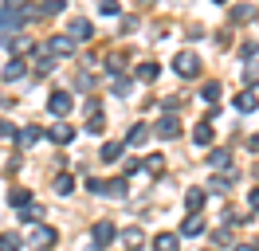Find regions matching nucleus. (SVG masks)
<instances>
[{"instance_id":"obj_34","label":"nucleus","mask_w":259,"mask_h":251,"mask_svg":"<svg viewBox=\"0 0 259 251\" xmlns=\"http://www.w3.org/2000/svg\"><path fill=\"white\" fill-rule=\"evenodd\" d=\"M247 204H251V208L259 212V188H251V192H247Z\"/></svg>"},{"instance_id":"obj_24","label":"nucleus","mask_w":259,"mask_h":251,"mask_svg":"<svg viewBox=\"0 0 259 251\" xmlns=\"http://www.w3.org/2000/svg\"><path fill=\"white\" fill-rule=\"evenodd\" d=\"M39 138H44V130H39V126H28V130L20 134V141H24V145H35Z\"/></svg>"},{"instance_id":"obj_28","label":"nucleus","mask_w":259,"mask_h":251,"mask_svg":"<svg viewBox=\"0 0 259 251\" xmlns=\"http://www.w3.org/2000/svg\"><path fill=\"white\" fill-rule=\"evenodd\" d=\"M98 12H102V16H118V0H102Z\"/></svg>"},{"instance_id":"obj_4","label":"nucleus","mask_w":259,"mask_h":251,"mask_svg":"<svg viewBox=\"0 0 259 251\" xmlns=\"http://www.w3.org/2000/svg\"><path fill=\"white\" fill-rule=\"evenodd\" d=\"M114 239V224L110 220H98L95 228H91V243H95V251H106Z\"/></svg>"},{"instance_id":"obj_20","label":"nucleus","mask_w":259,"mask_h":251,"mask_svg":"<svg viewBox=\"0 0 259 251\" xmlns=\"http://www.w3.org/2000/svg\"><path fill=\"white\" fill-rule=\"evenodd\" d=\"M55 192H59V196H71V192H75V177H71V173H67V177H55Z\"/></svg>"},{"instance_id":"obj_2","label":"nucleus","mask_w":259,"mask_h":251,"mask_svg":"<svg viewBox=\"0 0 259 251\" xmlns=\"http://www.w3.org/2000/svg\"><path fill=\"white\" fill-rule=\"evenodd\" d=\"M173 71H177L181 78H196L200 75V59H196L193 51H181L177 59H173Z\"/></svg>"},{"instance_id":"obj_14","label":"nucleus","mask_w":259,"mask_h":251,"mask_svg":"<svg viewBox=\"0 0 259 251\" xmlns=\"http://www.w3.org/2000/svg\"><path fill=\"white\" fill-rule=\"evenodd\" d=\"M153 251H177V235H173V232L153 235Z\"/></svg>"},{"instance_id":"obj_15","label":"nucleus","mask_w":259,"mask_h":251,"mask_svg":"<svg viewBox=\"0 0 259 251\" xmlns=\"http://www.w3.org/2000/svg\"><path fill=\"white\" fill-rule=\"evenodd\" d=\"M118 157H122V141H106V145H102V157H98V161H106V165H114Z\"/></svg>"},{"instance_id":"obj_21","label":"nucleus","mask_w":259,"mask_h":251,"mask_svg":"<svg viewBox=\"0 0 259 251\" xmlns=\"http://www.w3.org/2000/svg\"><path fill=\"white\" fill-rule=\"evenodd\" d=\"M208 165H212V169H228V165H232V157H228L224 149H212V157H208Z\"/></svg>"},{"instance_id":"obj_36","label":"nucleus","mask_w":259,"mask_h":251,"mask_svg":"<svg viewBox=\"0 0 259 251\" xmlns=\"http://www.w3.org/2000/svg\"><path fill=\"white\" fill-rule=\"evenodd\" d=\"M236 251H255V247H251V243H240V247H236Z\"/></svg>"},{"instance_id":"obj_16","label":"nucleus","mask_w":259,"mask_h":251,"mask_svg":"<svg viewBox=\"0 0 259 251\" xmlns=\"http://www.w3.org/2000/svg\"><path fill=\"white\" fill-rule=\"evenodd\" d=\"M102 130H106V118H102V110H91V118H87V134H102Z\"/></svg>"},{"instance_id":"obj_23","label":"nucleus","mask_w":259,"mask_h":251,"mask_svg":"<svg viewBox=\"0 0 259 251\" xmlns=\"http://www.w3.org/2000/svg\"><path fill=\"white\" fill-rule=\"evenodd\" d=\"M255 16V4H236L232 8V20H251Z\"/></svg>"},{"instance_id":"obj_17","label":"nucleus","mask_w":259,"mask_h":251,"mask_svg":"<svg viewBox=\"0 0 259 251\" xmlns=\"http://www.w3.org/2000/svg\"><path fill=\"white\" fill-rule=\"evenodd\" d=\"M200 232H204V220L196 216V212L185 220V224H181V235H200Z\"/></svg>"},{"instance_id":"obj_29","label":"nucleus","mask_w":259,"mask_h":251,"mask_svg":"<svg viewBox=\"0 0 259 251\" xmlns=\"http://www.w3.org/2000/svg\"><path fill=\"white\" fill-rule=\"evenodd\" d=\"M146 169L153 173V177H157V173L165 169V161H161V157H146Z\"/></svg>"},{"instance_id":"obj_30","label":"nucleus","mask_w":259,"mask_h":251,"mask_svg":"<svg viewBox=\"0 0 259 251\" xmlns=\"http://www.w3.org/2000/svg\"><path fill=\"white\" fill-rule=\"evenodd\" d=\"M122 67H126V59H122V55H114V59L106 63V71H110V75H118V71H122Z\"/></svg>"},{"instance_id":"obj_18","label":"nucleus","mask_w":259,"mask_h":251,"mask_svg":"<svg viewBox=\"0 0 259 251\" xmlns=\"http://www.w3.org/2000/svg\"><path fill=\"white\" fill-rule=\"evenodd\" d=\"M212 138H216V134H212L208 122H200V126L193 130V141H196V145H212Z\"/></svg>"},{"instance_id":"obj_27","label":"nucleus","mask_w":259,"mask_h":251,"mask_svg":"<svg viewBox=\"0 0 259 251\" xmlns=\"http://www.w3.org/2000/svg\"><path fill=\"white\" fill-rule=\"evenodd\" d=\"M200 98H204V102H216V98H220V82H204Z\"/></svg>"},{"instance_id":"obj_12","label":"nucleus","mask_w":259,"mask_h":251,"mask_svg":"<svg viewBox=\"0 0 259 251\" xmlns=\"http://www.w3.org/2000/svg\"><path fill=\"white\" fill-rule=\"evenodd\" d=\"M185 208H189V212H200V208H204V188H189V192H185Z\"/></svg>"},{"instance_id":"obj_19","label":"nucleus","mask_w":259,"mask_h":251,"mask_svg":"<svg viewBox=\"0 0 259 251\" xmlns=\"http://www.w3.org/2000/svg\"><path fill=\"white\" fill-rule=\"evenodd\" d=\"M157 75H161V67H157V63H142V67H138V78H142V82H153Z\"/></svg>"},{"instance_id":"obj_1","label":"nucleus","mask_w":259,"mask_h":251,"mask_svg":"<svg viewBox=\"0 0 259 251\" xmlns=\"http://www.w3.org/2000/svg\"><path fill=\"white\" fill-rule=\"evenodd\" d=\"M28 239H32V247H35V251H48V247H55L59 232H55V228H48V224H35Z\"/></svg>"},{"instance_id":"obj_32","label":"nucleus","mask_w":259,"mask_h":251,"mask_svg":"<svg viewBox=\"0 0 259 251\" xmlns=\"http://www.w3.org/2000/svg\"><path fill=\"white\" fill-rule=\"evenodd\" d=\"M0 138H4V141L16 138V126H12V122H0Z\"/></svg>"},{"instance_id":"obj_8","label":"nucleus","mask_w":259,"mask_h":251,"mask_svg":"<svg viewBox=\"0 0 259 251\" xmlns=\"http://www.w3.org/2000/svg\"><path fill=\"white\" fill-rule=\"evenodd\" d=\"M51 55H71V51H75V39H71V35H51Z\"/></svg>"},{"instance_id":"obj_35","label":"nucleus","mask_w":259,"mask_h":251,"mask_svg":"<svg viewBox=\"0 0 259 251\" xmlns=\"http://www.w3.org/2000/svg\"><path fill=\"white\" fill-rule=\"evenodd\" d=\"M247 145H251V153H259V138H251V141H247Z\"/></svg>"},{"instance_id":"obj_22","label":"nucleus","mask_w":259,"mask_h":251,"mask_svg":"<svg viewBox=\"0 0 259 251\" xmlns=\"http://www.w3.org/2000/svg\"><path fill=\"white\" fill-rule=\"evenodd\" d=\"M0 251H20V235L16 232H4V235H0Z\"/></svg>"},{"instance_id":"obj_31","label":"nucleus","mask_w":259,"mask_h":251,"mask_svg":"<svg viewBox=\"0 0 259 251\" xmlns=\"http://www.w3.org/2000/svg\"><path fill=\"white\" fill-rule=\"evenodd\" d=\"M20 47H28V35H12L8 39V51H20Z\"/></svg>"},{"instance_id":"obj_7","label":"nucleus","mask_w":259,"mask_h":251,"mask_svg":"<svg viewBox=\"0 0 259 251\" xmlns=\"http://www.w3.org/2000/svg\"><path fill=\"white\" fill-rule=\"evenodd\" d=\"M157 138H165V141L181 138V122H177V118H173V114H165L161 122H157Z\"/></svg>"},{"instance_id":"obj_25","label":"nucleus","mask_w":259,"mask_h":251,"mask_svg":"<svg viewBox=\"0 0 259 251\" xmlns=\"http://www.w3.org/2000/svg\"><path fill=\"white\" fill-rule=\"evenodd\" d=\"M122 243H126V247H142V232H138V228L122 232Z\"/></svg>"},{"instance_id":"obj_13","label":"nucleus","mask_w":259,"mask_h":251,"mask_svg":"<svg viewBox=\"0 0 259 251\" xmlns=\"http://www.w3.org/2000/svg\"><path fill=\"white\" fill-rule=\"evenodd\" d=\"M146 141H149V126H142V122L126 134V145H146Z\"/></svg>"},{"instance_id":"obj_5","label":"nucleus","mask_w":259,"mask_h":251,"mask_svg":"<svg viewBox=\"0 0 259 251\" xmlns=\"http://www.w3.org/2000/svg\"><path fill=\"white\" fill-rule=\"evenodd\" d=\"M67 31H71V39H75V44H87V39L95 35L91 20H82V16H79V20H71V28H67Z\"/></svg>"},{"instance_id":"obj_6","label":"nucleus","mask_w":259,"mask_h":251,"mask_svg":"<svg viewBox=\"0 0 259 251\" xmlns=\"http://www.w3.org/2000/svg\"><path fill=\"white\" fill-rule=\"evenodd\" d=\"M48 138L55 141V145H71V141H75V126H67V122L51 126V130H48Z\"/></svg>"},{"instance_id":"obj_10","label":"nucleus","mask_w":259,"mask_h":251,"mask_svg":"<svg viewBox=\"0 0 259 251\" xmlns=\"http://www.w3.org/2000/svg\"><path fill=\"white\" fill-rule=\"evenodd\" d=\"M8 204H12V208H20V212H24V208L32 204V188H12V192H8Z\"/></svg>"},{"instance_id":"obj_26","label":"nucleus","mask_w":259,"mask_h":251,"mask_svg":"<svg viewBox=\"0 0 259 251\" xmlns=\"http://www.w3.org/2000/svg\"><path fill=\"white\" fill-rule=\"evenodd\" d=\"M67 8V0H44V8H39V12L44 16H55V12H63Z\"/></svg>"},{"instance_id":"obj_37","label":"nucleus","mask_w":259,"mask_h":251,"mask_svg":"<svg viewBox=\"0 0 259 251\" xmlns=\"http://www.w3.org/2000/svg\"><path fill=\"white\" fill-rule=\"evenodd\" d=\"M216 4H228V0H216Z\"/></svg>"},{"instance_id":"obj_9","label":"nucleus","mask_w":259,"mask_h":251,"mask_svg":"<svg viewBox=\"0 0 259 251\" xmlns=\"http://www.w3.org/2000/svg\"><path fill=\"white\" fill-rule=\"evenodd\" d=\"M255 106H259V94H255V91H243V94H236V110H240V114H251Z\"/></svg>"},{"instance_id":"obj_33","label":"nucleus","mask_w":259,"mask_h":251,"mask_svg":"<svg viewBox=\"0 0 259 251\" xmlns=\"http://www.w3.org/2000/svg\"><path fill=\"white\" fill-rule=\"evenodd\" d=\"M228 181H232V177H216V181H212V192H228Z\"/></svg>"},{"instance_id":"obj_3","label":"nucleus","mask_w":259,"mask_h":251,"mask_svg":"<svg viewBox=\"0 0 259 251\" xmlns=\"http://www.w3.org/2000/svg\"><path fill=\"white\" fill-rule=\"evenodd\" d=\"M48 110L55 114V118H67V114L75 110V98H71V91H51V98H48Z\"/></svg>"},{"instance_id":"obj_11","label":"nucleus","mask_w":259,"mask_h":251,"mask_svg":"<svg viewBox=\"0 0 259 251\" xmlns=\"http://www.w3.org/2000/svg\"><path fill=\"white\" fill-rule=\"evenodd\" d=\"M24 71H28V67H24V59H8V67H4V82H16V78H24Z\"/></svg>"}]
</instances>
